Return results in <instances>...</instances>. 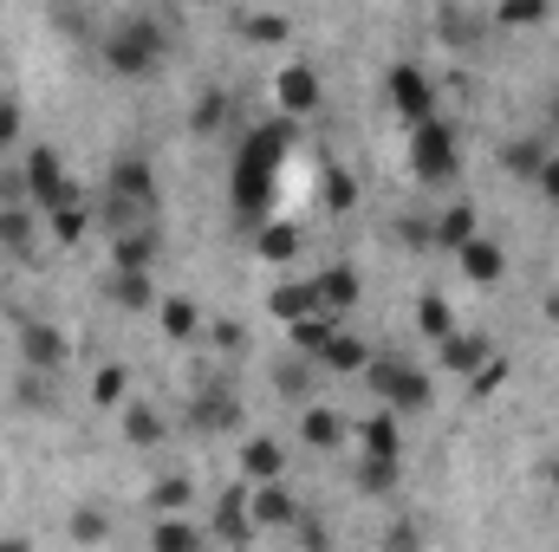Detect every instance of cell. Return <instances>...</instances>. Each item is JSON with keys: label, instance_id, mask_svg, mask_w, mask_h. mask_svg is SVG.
Here are the masks:
<instances>
[{"label": "cell", "instance_id": "obj_4", "mask_svg": "<svg viewBox=\"0 0 559 552\" xmlns=\"http://www.w3.org/2000/svg\"><path fill=\"white\" fill-rule=\"evenodd\" d=\"M365 377H371V391H378L391 410H423V404H429V377H423L411 358H397V351L371 358V364H365Z\"/></svg>", "mask_w": 559, "mask_h": 552}, {"label": "cell", "instance_id": "obj_44", "mask_svg": "<svg viewBox=\"0 0 559 552\" xmlns=\"http://www.w3.org/2000/svg\"><path fill=\"white\" fill-rule=\"evenodd\" d=\"M13 143H20V105L0 98V149H13Z\"/></svg>", "mask_w": 559, "mask_h": 552}, {"label": "cell", "instance_id": "obj_1", "mask_svg": "<svg viewBox=\"0 0 559 552\" xmlns=\"http://www.w3.org/2000/svg\"><path fill=\"white\" fill-rule=\"evenodd\" d=\"M293 149V118H274L261 131H248L235 163H228V195H235V215L241 221H261L274 208V189H280V163Z\"/></svg>", "mask_w": 559, "mask_h": 552}, {"label": "cell", "instance_id": "obj_16", "mask_svg": "<svg viewBox=\"0 0 559 552\" xmlns=\"http://www.w3.org/2000/svg\"><path fill=\"white\" fill-rule=\"evenodd\" d=\"M547 156H554V137H540V131H527V137H508V143H501V169H508V176H521V182H534Z\"/></svg>", "mask_w": 559, "mask_h": 552}, {"label": "cell", "instance_id": "obj_45", "mask_svg": "<svg viewBox=\"0 0 559 552\" xmlns=\"http://www.w3.org/2000/svg\"><path fill=\"white\" fill-rule=\"evenodd\" d=\"M534 189H540L547 202H559V156H547V163H540V176H534Z\"/></svg>", "mask_w": 559, "mask_h": 552}, {"label": "cell", "instance_id": "obj_33", "mask_svg": "<svg viewBox=\"0 0 559 552\" xmlns=\"http://www.w3.org/2000/svg\"><path fill=\"white\" fill-rule=\"evenodd\" d=\"M46 215H52V235H59L66 248H79V241L92 235V215H85L79 202H59V208H46Z\"/></svg>", "mask_w": 559, "mask_h": 552}, {"label": "cell", "instance_id": "obj_9", "mask_svg": "<svg viewBox=\"0 0 559 552\" xmlns=\"http://www.w3.org/2000/svg\"><path fill=\"white\" fill-rule=\"evenodd\" d=\"M66 351H72V345H66V332H59V325H39V319H33V325H20V364H26V371H59V364H66Z\"/></svg>", "mask_w": 559, "mask_h": 552}, {"label": "cell", "instance_id": "obj_29", "mask_svg": "<svg viewBox=\"0 0 559 552\" xmlns=\"http://www.w3.org/2000/svg\"><path fill=\"white\" fill-rule=\"evenodd\" d=\"M195 429H241V404H228L222 391H202V404H195Z\"/></svg>", "mask_w": 559, "mask_h": 552}, {"label": "cell", "instance_id": "obj_6", "mask_svg": "<svg viewBox=\"0 0 559 552\" xmlns=\"http://www.w3.org/2000/svg\"><path fill=\"white\" fill-rule=\"evenodd\" d=\"M384 98H391V111H397L404 124L436 118V85H429L423 65H391V72H384Z\"/></svg>", "mask_w": 559, "mask_h": 552}, {"label": "cell", "instance_id": "obj_12", "mask_svg": "<svg viewBox=\"0 0 559 552\" xmlns=\"http://www.w3.org/2000/svg\"><path fill=\"white\" fill-rule=\"evenodd\" d=\"M481 235V221H475V202H449V208H436L429 215V241L442 248V254H455L462 241H475Z\"/></svg>", "mask_w": 559, "mask_h": 552}, {"label": "cell", "instance_id": "obj_39", "mask_svg": "<svg viewBox=\"0 0 559 552\" xmlns=\"http://www.w3.org/2000/svg\"><path fill=\"white\" fill-rule=\"evenodd\" d=\"M156 552H189V547H202V533L189 527V520H156Z\"/></svg>", "mask_w": 559, "mask_h": 552}, {"label": "cell", "instance_id": "obj_31", "mask_svg": "<svg viewBox=\"0 0 559 552\" xmlns=\"http://www.w3.org/2000/svg\"><path fill=\"white\" fill-rule=\"evenodd\" d=\"M189 501H195V481H189V475H163V481L150 488V507H156V514H182Z\"/></svg>", "mask_w": 559, "mask_h": 552}, {"label": "cell", "instance_id": "obj_18", "mask_svg": "<svg viewBox=\"0 0 559 552\" xmlns=\"http://www.w3.org/2000/svg\"><path fill=\"white\" fill-rule=\"evenodd\" d=\"M215 533L222 540H235V547H248L261 527H254V514H248V488H228L222 501H215Z\"/></svg>", "mask_w": 559, "mask_h": 552}, {"label": "cell", "instance_id": "obj_35", "mask_svg": "<svg viewBox=\"0 0 559 552\" xmlns=\"http://www.w3.org/2000/svg\"><path fill=\"white\" fill-rule=\"evenodd\" d=\"M0 248H7V254H26V248H33V215L13 208V202L0 208Z\"/></svg>", "mask_w": 559, "mask_h": 552}, {"label": "cell", "instance_id": "obj_25", "mask_svg": "<svg viewBox=\"0 0 559 552\" xmlns=\"http://www.w3.org/2000/svg\"><path fill=\"white\" fill-rule=\"evenodd\" d=\"M358 494H371V501L397 494V455H365L358 461Z\"/></svg>", "mask_w": 559, "mask_h": 552}, {"label": "cell", "instance_id": "obj_20", "mask_svg": "<svg viewBox=\"0 0 559 552\" xmlns=\"http://www.w3.org/2000/svg\"><path fill=\"white\" fill-rule=\"evenodd\" d=\"M241 468H248V481H274V475H286L280 435H248V442H241Z\"/></svg>", "mask_w": 559, "mask_h": 552}, {"label": "cell", "instance_id": "obj_7", "mask_svg": "<svg viewBox=\"0 0 559 552\" xmlns=\"http://www.w3.org/2000/svg\"><path fill=\"white\" fill-rule=\"evenodd\" d=\"M319 72L312 65H280V79H274V105H280V118H312L319 111Z\"/></svg>", "mask_w": 559, "mask_h": 552}, {"label": "cell", "instance_id": "obj_23", "mask_svg": "<svg viewBox=\"0 0 559 552\" xmlns=\"http://www.w3.org/2000/svg\"><path fill=\"white\" fill-rule=\"evenodd\" d=\"M358 442H365V455H404V429H397V410L384 404V410L371 416L365 429H358Z\"/></svg>", "mask_w": 559, "mask_h": 552}, {"label": "cell", "instance_id": "obj_8", "mask_svg": "<svg viewBox=\"0 0 559 552\" xmlns=\"http://www.w3.org/2000/svg\"><path fill=\"white\" fill-rule=\"evenodd\" d=\"M319 377H325V364H319L312 351H299V345L274 364V391L293 397V404H312V397H319Z\"/></svg>", "mask_w": 559, "mask_h": 552}, {"label": "cell", "instance_id": "obj_11", "mask_svg": "<svg viewBox=\"0 0 559 552\" xmlns=\"http://www.w3.org/2000/svg\"><path fill=\"white\" fill-rule=\"evenodd\" d=\"M248 514H254V527H293V520H299V501H293L286 475H274V481H261V488L248 494Z\"/></svg>", "mask_w": 559, "mask_h": 552}, {"label": "cell", "instance_id": "obj_40", "mask_svg": "<svg viewBox=\"0 0 559 552\" xmlns=\"http://www.w3.org/2000/svg\"><path fill=\"white\" fill-rule=\"evenodd\" d=\"M105 533H111V527H105V514H98V507H79V514H72V540H85V547H98Z\"/></svg>", "mask_w": 559, "mask_h": 552}, {"label": "cell", "instance_id": "obj_41", "mask_svg": "<svg viewBox=\"0 0 559 552\" xmlns=\"http://www.w3.org/2000/svg\"><path fill=\"white\" fill-rule=\"evenodd\" d=\"M248 39H254V46H280V39H286V13H261V20H248Z\"/></svg>", "mask_w": 559, "mask_h": 552}, {"label": "cell", "instance_id": "obj_15", "mask_svg": "<svg viewBox=\"0 0 559 552\" xmlns=\"http://www.w3.org/2000/svg\"><path fill=\"white\" fill-rule=\"evenodd\" d=\"M345 435H352V422L332 404H306V416H299V442L306 448H345Z\"/></svg>", "mask_w": 559, "mask_h": 552}, {"label": "cell", "instance_id": "obj_47", "mask_svg": "<svg viewBox=\"0 0 559 552\" xmlns=\"http://www.w3.org/2000/svg\"><path fill=\"white\" fill-rule=\"evenodd\" d=\"M547 488H554V494H559V455H554V461H547Z\"/></svg>", "mask_w": 559, "mask_h": 552}, {"label": "cell", "instance_id": "obj_28", "mask_svg": "<svg viewBox=\"0 0 559 552\" xmlns=\"http://www.w3.org/2000/svg\"><path fill=\"white\" fill-rule=\"evenodd\" d=\"M319 202H325L332 215H352V208H358V176H352V169H325Z\"/></svg>", "mask_w": 559, "mask_h": 552}, {"label": "cell", "instance_id": "obj_30", "mask_svg": "<svg viewBox=\"0 0 559 552\" xmlns=\"http://www.w3.org/2000/svg\"><path fill=\"white\" fill-rule=\"evenodd\" d=\"M124 397H131V371H124V364H105V371L92 377V404H105V410H124Z\"/></svg>", "mask_w": 559, "mask_h": 552}, {"label": "cell", "instance_id": "obj_26", "mask_svg": "<svg viewBox=\"0 0 559 552\" xmlns=\"http://www.w3.org/2000/svg\"><path fill=\"white\" fill-rule=\"evenodd\" d=\"M124 442H131V448H156V442H163V416L150 410V404H131V397H124Z\"/></svg>", "mask_w": 559, "mask_h": 552}, {"label": "cell", "instance_id": "obj_46", "mask_svg": "<svg viewBox=\"0 0 559 552\" xmlns=\"http://www.w3.org/2000/svg\"><path fill=\"white\" fill-rule=\"evenodd\" d=\"M417 540H423L417 527H391V533H384V547H417Z\"/></svg>", "mask_w": 559, "mask_h": 552}, {"label": "cell", "instance_id": "obj_24", "mask_svg": "<svg viewBox=\"0 0 559 552\" xmlns=\"http://www.w3.org/2000/svg\"><path fill=\"white\" fill-rule=\"evenodd\" d=\"M547 20H554V0H501L495 7L501 33H527V26H547Z\"/></svg>", "mask_w": 559, "mask_h": 552}, {"label": "cell", "instance_id": "obj_13", "mask_svg": "<svg viewBox=\"0 0 559 552\" xmlns=\"http://www.w3.org/2000/svg\"><path fill=\"white\" fill-rule=\"evenodd\" d=\"M111 202H131V208H150L156 202V176L143 156H118L111 163Z\"/></svg>", "mask_w": 559, "mask_h": 552}, {"label": "cell", "instance_id": "obj_43", "mask_svg": "<svg viewBox=\"0 0 559 552\" xmlns=\"http://www.w3.org/2000/svg\"><path fill=\"white\" fill-rule=\"evenodd\" d=\"M215 345H222V351H241V345H248V325H241V319H222V325H215Z\"/></svg>", "mask_w": 559, "mask_h": 552}, {"label": "cell", "instance_id": "obj_5", "mask_svg": "<svg viewBox=\"0 0 559 552\" xmlns=\"http://www.w3.org/2000/svg\"><path fill=\"white\" fill-rule=\"evenodd\" d=\"M20 182H26V195L39 202V208H59V202H79V182L66 176V163L39 143V149H26V163H20Z\"/></svg>", "mask_w": 559, "mask_h": 552}, {"label": "cell", "instance_id": "obj_48", "mask_svg": "<svg viewBox=\"0 0 559 552\" xmlns=\"http://www.w3.org/2000/svg\"><path fill=\"white\" fill-rule=\"evenodd\" d=\"M189 7H209V0H189Z\"/></svg>", "mask_w": 559, "mask_h": 552}, {"label": "cell", "instance_id": "obj_27", "mask_svg": "<svg viewBox=\"0 0 559 552\" xmlns=\"http://www.w3.org/2000/svg\"><path fill=\"white\" fill-rule=\"evenodd\" d=\"M111 299H118L124 312H150V305H156L150 274H138V267H118V279H111Z\"/></svg>", "mask_w": 559, "mask_h": 552}, {"label": "cell", "instance_id": "obj_10", "mask_svg": "<svg viewBox=\"0 0 559 552\" xmlns=\"http://www.w3.org/2000/svg\"><path fill=\"white\" fill-rule=\"evenodd\" d=\"M436 345H442V351H436V358H442V371H455V377H468V371H481V364L495 358L488 332H442Z\"/></svg>", "mask_w": 559, "mask_h": 552}, {"label": "cell", "instance_id": "obj_38", "mask_svg": "<svg viewBox=\"0 0 559 552\" xmlns=\"http://www.w3.org/2000/svg\"><path fill=\"white\" fill-rule=\"evenodd\" d=\"M13 397H20V410L46 416V410H52V384H46V371H26V377L13 384Z\"/></svg>", "mask_w": 559, "mask_h": 552}, {"label": "cell", "instance_id": "obj_49", "mask_svg": "<svg viewBox=\"0 0 559 552\" xmlns=\"http://www.w3.org/2000/svg\"><path fill=\"white\" fill-rule=\"evenodd\" d=\"M0 261H7V248H0Z\"/></svg>", "mask_w": 559, "mask_h": 552}, {"label": "cell", "instance_id": "obj_22", "mask_svg": "<svg viewBox=\"0 0 559 552\" xmlns=\"http://www.w3.org/2000/svg\"><path fill=\"white\" fill-rule=\"evenodd\" d=\"M111 261H118V267H138V274H150V267H156V235H150V228H118Z\"/></svg>", "mask_w": 559, "mask_h": 552}, {"label": "cell", "instance_id": "obj_19", "mask_svg": "<svg viewBox=\"0 0 559 552\" xmlns=\"http://www.w3.org/2000/svg\"><path fill=\"white\" fill-rule=\"evenodd\" d=\"M358 286H365V279H358V267H345V261L312 279V292H319L325 312H352V305H358Z\"/></svg>", "mask_w": 559, "mask_h": 552}, {"label": "cell", "instance_id": "obj_42", "mask_svg": "<svg viewBox=\"0 0 559 552\" xmlns=\"http://www.w3.org/2000/svg\"><path fill=\"white\" fill-rule=\"evenodd\" d=\"M501 384H508V364H501V358H488L481 371H468V391H475V397H488V391H501Z\"/></svg>", "mask_w": 559, "mask_h": 552}, {"label": "cell", "instance_id": "obj_37", "mask_svg": "<svg viewBox=\"0 0 559 552\" xmlns=\"http://www.w3.org/2000/svg\"><path fill=\"white\" fill-rule=\"evenodd\" d=\"M156 319H163V332H169V338H195V325H202V312H195L189 299H163V312H156Z\"/></svg>", "mask_w": 559, "mask_h": 552}, {"label": "cell", "instance_id": "obj_36", "mask_svg": "<svg viewBox=\"0 0 559 552\" xmlns=\"http://www.w3.org/2000/svg\"><path fill=\"white\" fill-rule=\"evenodd\" d=\"M222 124H228V92H202V105H195L189 131H195V137H215Z\"/></svg>", "mask_w": 559, "mask_h": 552}, {"label": "cell", "instance_id": "obj_21", "mask_svg": "<svg viewBox=\"0 0 559 552\" xmlns=\"http://www.w3.org/2000/svg\"><path fill=\"white\" fill-rule=\"evenodd\" d=\"M267 312H274V319H286V325H293V319H306V312H319L312 279H286V286H274V292H267Z\"/></svg>", "mask_w": 559, "mask_h": 552}, {"label": "cell", "instance_id": "obj_3", "mask_svg": "<svg viewBox=\"0 0 559 552\" xmlns=\"http://www.w3.org/2000/svg\"><path fill=\"white\" fill-rule=\"evenodd\" d=\"M455 169H462V143H455V131H449L442 118L411 124V176L429 182V189H442V182H455Z\"/></svg>", "mask_w": 559, "mask_h": 552}, {"label": "cell", "instance_id": "obj_17", "mask_svg": "<svg viewBox=\"0 0 559 552\" xmlns=\"http://www.w3.org/2000/svg\"><path fill=\"white\" fill-rule=\"evenodd\" d=\"M312 358H319L325 371H345V377H352V371H365V364H371V345H365L358 332H345V325H338V332H332Z\"/></svg>", "mask_w": 559, "mask_h": 552}, {"label": "cell", "instance_id": "obj_14", "mask_svg": "<svg viewBox=\"0 0 559 552\" xmlns=\"http://www.w3.org/2000/svg\"><path fill=\"white\" fill-rule=\"evenodd\" d=\"M455 261H462V274L475 279V286H495V279L508 274V254H501V241H488V235L462 241V248H455Z\"/></svg>", "mask_w": 559, "mask_h": 552}, {"label": "cell", "instance_id": "obj_50", "mask_svg": "<svg viewBox=\"0 0 559 552\" xmlns=\"http://www.w3.org/2000/svg\"><path fill=\"white\" fill-rule=\"evenodd\" d=\"M59 7H66V0H59Z\"/></svg>", "mask_w": 559, "mask_h": 552}, {"label": "cell", "instance_id": "obj_34", "mask_svg": "<svg viewBox=\"0 0 559 552\" xmlns=\"http://www.w3.org/2000/svg\"><path fill=\"white\" fill-rule=\"evenodd\" d=\"M254 248H261V261H293V254H299V228H293V221H267Z\"/></svg>", "mask_w": 559, "mask_h": 552}, {"label": "cell", "instance_id": "obj_2", "mask_svg": "<svg viewBox=\"0 0 559 552\" xmlns=\"http://www.w3.org/2000/svg\"><path fill=\"white\" fill-rule=\"evenodd\" d=\"M163 52H169V39H163L156 20H124V26L105 33V65H111L118 79H150V72L163 65Z\"/></svg>", "mask_w": 559, "mask_h": 552}, {"label": "cell", "instance_id": "obj_32", "mask_svg": "<svg viewBox=\"0 0 559 552\" xmlns=\"http://www.w3.org/2000/svg\"><path fill=\"white\" fill-rule=\"evenodd\" d=\"M417 332H423V338L455 332V312H449V299H442V292H423V299H417Z\"/></svg>", "mask_w": 559, "mask_h": 552}]
</instances>
